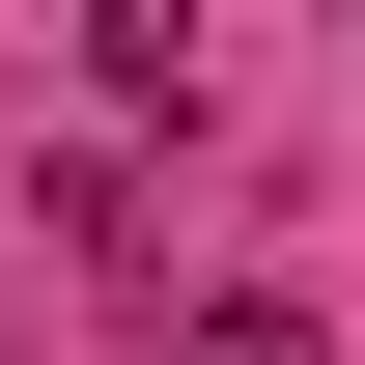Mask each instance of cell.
I'll use <instances>...</instances> for the list:
<instances>
[{
	"label": "cell",
	"mask_w": 365,
	"mask_h": 365,
	"mask_svg": "<svg viewBox=\"0 0 365 365\" xmlns=\"http://www.w3.org/2000/svg\"><path fill=\"white\" fill-rule=\"evenodd\" d=\"M169 365H337V337L281 309V281H197V309H169Z\"/></svg>",
	"instance_id": "6da1fadb"
}]
</instances>
